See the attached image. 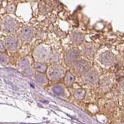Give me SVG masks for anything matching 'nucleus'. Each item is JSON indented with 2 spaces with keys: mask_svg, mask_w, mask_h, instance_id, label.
Returning a JSON list of instances; mask_svg holds the SVG:
<instances>
[{
  "mask_svg": "<svg viewBox=\"0 0 124 124\" xmlns=\"http://www.w3.org/2000/svg\"><path fill=\"white\" fill-rule=\"evenodd\" d=\"M18 21L8 15L0 18V31L8 35L14 33L18 28Z\"/></svg>",
  "mask_w": 124,
  "mask_h": 124,
  "instance_id": "obj_1",
  "label": "nucleus"
},
{
  "mask_svg": "<svg viewBox=\"0 0 124 124\" xmlns=\"http://www.w3.org/2000/svg\"><path fill=\"white\" fill-rule=\"evenodd\" d=\"M1 39L4 43L6 51H15L19 48L20 39L18 36L11 34L7 35Z\"/></svg>",
  "mask_w": 124,
  "mask_h": 124,
  "instance_id": "obj_2",
  "label": "nucleus"
},
{
  "mask_svg": "<svg viewBox=\"0 0 124 124\" xmlns=\"http://www.w3.org/2000/svg\"><path fill=\"white\" fill-rule=\"evenodd\" d=\"M64 74V69L59 66H53L47 70V76L51 80H59Z\"/></svg>",
  "mask_w": 124,
  "mask_h": 124,
  "instance_id": "obj_3",
  "label": "nucleus"
},
{
  "mask_svg": "<svg viewBox=\"0 0 124 124\" xmlns=\"http://www.w3.org/2000/svg\"><path fill=\"white\" fill-rule=\"evenodd\" d=\"M34 33V30L30 27H24L21 29L19 33V38L23 41H29L32 40Z\"/></svg>",
  "mask_w": 124,
  "mask_h": 124,
  "instance_id": "obj_4",
  "label": "nucleus"
},
{
  "mask_svg": "<svg viewBox=\"0 0 124 124\" xmlns=\"http://www.w3.org/2000/svg\"><path fill=\"white\" fill-rule=\"evenodd\" d=\"M89 65L87 62L85 61L76 62L75 64V70L77 73L82 74L89 70Z\"/></svg>",
  "mask_w": 124,
  "mask_h": 124,
  "instance_id": "obj_5",
  "label": "nucleus"
},
{
  "mask_svg": "<svg viewBox=\"0 0 124 124\" xmlns=\"http://www.w3.org/2000/svg\"><path fill=\"white\" fill-rule=\"evenodd\" d=\"M78 55V53L76 51H69L67 54H66V61H67L68 64H72L74 62H76Z\"/></svg>",
  "mask_w": 124,
  "mask_h": 124,
  "instance_id": "obj_6",
  "label": "nucleus"
},
{
  "mask_svg": "<svg viewBox=\"0 0 124 124\" xmlns=\"http://www.w3.org/2000/svg\"><path fill=\"white\" fill-rule=\"evenodd\" d=\"M35 55L38 57V60L39 61H43L44 60H45L44 59H47L49 55V53L47 50H46V49L40 48L37 50L36 54H35Z\"/></svg>",
  "mask_w": 124,
  "mask_h": 124,
  "instance_id": "obj_7",
  "label": "nucleus"
},
{
  "mask_svg": "<svg viewBox=\"0 0 124 124\" xmlns=\"http://www.w3.org/2000/svg\"><path fill=\"white\" fill-rule=\"evenodd\" d=\"M9 57L6 53H0V64L5 66L9 63Z\"/></svg>",
  "mask_w": 124,
  "mask_h": 124,
  "instance_id": "obj_8",
  "label": "nucleus"
},
{
  "mask_svg": "<svg viewBox=\"0 0 124 124\" xmlns=\"http://www.w3.org/2000/svg\"><path fill=\"white\" fill-rule=\"evenodd\" d=\"M98 79V76L97 75V74L94 72H92L91 73L88 74L86 76V80H87L88 82H96V80Z\"/></svg>",
  "mask_w": 124,
  "mask_h": 124,
  "instance_id": "obj_9",
  "label": "nucleus"
},
{
  "mask_svg": "<svg viewBox=\"0 0 124 124\" xmlns=\"http://www.w3.org/2000/svg\"><path fill=\"white\" fill-rule=\"evenodd\" d=\"M35 67L38 71H39V72H42V73L45 72L47 70V66L45 64H43V63H36L35 65Z\"/></svg>",
  "mask_w": 124,
  "mask_h": 124,
  "instance_id": "obj_10",
  "label": "nucleus"
},
{
  "mask_svg": "<svg viewBox=\"0 0 124 124\" xmlns=\"http://www.w3.org/2000/svg\"><path fill=\"white\" fill-rule=\"evenodd\" d=\"M102 62L105 63V64H108L109 63L112 62L113 61V59L112 57V55L111 54H104L102 55V59H101Z\"/></svg>",
  "mask_w": 124,
  "mask_h": 124,
  "instance_id": "obj_11",
  "label": "nucleus"
},
{
  "mask_svg": "<svg viewBox=\"0 0 124 124\" xmlns=\"http://www.w3.org/2000/svg\"><path fill=\"white\" fill-rule=\"evenodd\" d=\"M74 81V76L70 74L69 72H68L66 76V79H65L66 84H67V85H72V84L73 83Z\"/></svg>",
  "mask_w": 124,
  "mask_h": 124,
  "instance_id": "obj_12",
  "label": "nucleus"
},
{
  "mask_svg": "<svg viewBox=\"0 0 124 124\" xmlns=\"http://www.w3.org/2000/svg\"><path fill=\"white\" fill-rule=\"evenodd\" d=\"M18 65L21 68H26V67L29 66V62H28V60H26L25 59L23 58L21 59V60L19 61V63H18Z\"/></svg>",
  "mask_w": 124,
  "mask_h": 124,
  "instance_id": "obj_13",
  "label": "nucleus"
},
{
  "mask_svg": "<svg viewBox=\"0 0 124 124\" xmlns=\"http://www.w3.org/2000/svg\"><path fill=\"white\" fill-rule=\"evenodd\" d=\"M6 11H7L8 13H14L15 11V6L14 4H10V5L9 4L8 5L7 8H6Z\"/></svg>",
  "mask_w": 124,
  "mask_h": 124,
  "instance_id": "obj_14",
  "label": "nucleus"
},
{
  "mask_svg": "<svg viewBox=\"0 0 124 124\" xmlns=\"http://www.w3.org/2000/svg\"><path fill=\"white\" fill-rule=\"evenodd\" d=\"M6 53V49L5 48L4 43L1 39H0V53Z\"/></svg>",
  "mask_w": 124,
  "mask_h": 124,
  "instance_id": "obj_15",
  "label": "nucleus"
}]
</instances>
